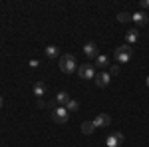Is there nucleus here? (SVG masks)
Returning <instances> with one entry per match:
<instances>
[{"label": "nucleus", "instance_id": "f257e3e1", "mask_svg": "<svg viewBox=\"0 0 149 147\" xmlns=\"http://www.w3.org/2000/svg\"><path fill=\"white\" fill-rule=\"evenodd\" d=\"M115 60H117V64H127L131 58H133V48L129 44H123V46H117L113 52Z\"/></svg>", "mask_w": 149, "mask_h": 147}, {"label": "nucleus", "instance_id": "f03ea898", "mask_svg": "<svg viewBox=\"0 0 149 147\" xmlns=\"http://www.w3.org/2000/svg\"><path fill=\"white\" fill-rule=\"evenodd\" d=\"M60 70H62L64 74H74V72L78 70L76 58L72 56V54H64V56H60Z\"/></svg>", "mask_w": 149, "mask_h": 147}, {"label": "nucleus", "instance_id": "7ed1b4c3", "mask_svg": "<svg viewBox=\"0 0 149 147\" xmlns=\"http://www.w3.org/2000/svg\"><path fill=\"white\" fill-rule=\"evenodd\" d=\"M70 117V111L64 107V105H60V107H54V111H52V119L56 121V123H66Z\"/></svg>", "mask_w": 149, "mask_h": 147}, {"label": "nucleus", "instance_id": "20e7f679", "mask_svg": "<svg viewBox=\"0 0 149 147\" xmlns=\"http://www.w3.org/2000/svg\"><path fill=\"white\" fill-rule=\"evenodd\" d=\"M78 74H80L81 79H92V78H95V72H93V66H92V64H81V66H78Z\"/></svg>", "mask_w": 149, "mask_h": 147}, {"label": "nucleus", "instance_id": "39448f33", "mask_svg": "<svg viewBox=\"0 0 149 147\" xmlns=\"http://www.w3.org/2000/svg\"><path fill=\"white\" fill-rule=\"evenodd\" d=\"M105 143H107V147H119L121 143H123V133H111V135L105 139Z\"/></svg>", "mask_w": 149, "mask_h": 147}, {"label": "nucleus", "instance_id": "423d86ee", "mask_svg": "<svg viewBox=\"0 0 149 147\" xmlns=\"http://www.w3.org/2000/svg\"><path fill=\"white\" fill-rule=\"evenodd\" d=\"M95 86H100V88H105V86H109V79L111 76L107 74V72H100V74H95Z\"/></svg>", "mask_w": 149, "mask_h": 147}, {"label": "nucleus", "instance_id": "0eeeda50", "mask_svg": "<svg viewBox=\"0 0 149 147\" xmlns=\"http://www.w3.org/2000/svg\"><path fill=\"white\" fill-rule=\"evenodd\" d=\"M109 123H111V117H109L107 113H100V115H95V119H93V125H95V127H107Z\"/></svg>", "mask_w": 149, "mask_h": 147}, {"label": "nucleus", "instance_id": "6e6552de", "mask_svg": "<svg viewBox=\"0 0 149 147\" xmlns=\"http://www.w3.org/2000/svg\"><path fill=\"white\" fill-rule=\"evenodd\" d=\"M147 20H149V18H147L145 12H135V14H131V22L137 24V26H145Z\"/></svg>", "mask_w": 149, "mask_h": 147}, {"label": "nucleus", "instance_id": "1a4fd4ad", "mask_svg": "<svg viewBox=\"0 0 149 147\" xmlns=\"http://www.w3.org/2000/svg\"><path fill=\"white\" fill-rule=\"evenodd\" d=\"M84 54L88 58H95L97 56V46H95V42H88V44L84 46Z\"/></svg>", "mask_w": 149, "mask_h": 147}, {"label": "nucleus", "instance_id": "9d476101", "mask_svg": "<svg viewBox=\"0 0 149 147\" xmlns=\"http://www.w3.org/2000/svg\"><path fill=\"white\" fill-rule=\"evenodd\" d=\"M32 90H34V95H38V100H40L42 95H46L48 88H46V84H44V82H36V84H34V88H32Z\"/></svg>", "mask_w": 149, "mask_h": 147}, {"label": "nucleus", "instance_id": "9b49d317", "mask_svg": "<svg viewBox=\"0 0 149 147\" xmlns=\"http://www.w3.org/2000/svg\"><path fill=\"white\" fill-rule=\"evenodd\" d=\"M125 40H127V44H129V46L135 44V42L139 40V32H137V30H129V32L125 34Z\"/></svg>", "mask_w": 149, "mask_h": 147}, {"label": "nucleus", "instance_id": "f8f14e48", "mask_svg": "<svg viewBox=\"0 0 149 147\" xmlns=\"http://www.w3.org/2000/svg\"><path fill=\"white\" fill-rule=\"evenodd\" d=\"M70 100H72V98L68 95V91H60V93L56 95V102L60 103V105H64V107H66V103H68Z\"/></svg>", "mask_w": 149, "mask_h": 147}, {"label": "nucleus", "instance_id": "ddd939ff", "mask_svg": "<svg viewBox=\"0 0 149 147\" xmlns=\"http://www.w3.org/2000/svg\"><path fill=\"white\" fill-rule=\"evenodd\" d=\"M93 129H95L93 121H84V123H81V133H84V135H90V133H93Z\"/></svg>", "mask_w": 149, "mask_h": 147}, {"label": "nucleus", "instance_id": "4468645a", "mask_svg": "<svg viewBox=\"0 0 149 147\" xmlns=\"http://www.w3.org/2000/svg\"><path fill=\"white\" fill-rule=\"evenodd\" d=\"M95 64L100 66V68H107V64H109V60H107V56H103V54H97L95 56Z\"/></svg>", "mask_w": 149, "mask_h": 147}, {"label": "nucleus", "instance_id": "2eb2a0df", "mask_svg": "<svg viewBox=\"0 0 149 147\" xmlns=\"http://www.w3.org/2000/svg\"><path fill=\"white\" fill-rule=\"evenodd\" d=\"M46 56L50 58V60H52V58H58L60 56V50H58L56 46H48L46 48Z\"/></svg>", "mask_w": 149, "mask_h": 147}, {"label": "nucleus", "instance_id": "dca6fc26", "mask_svg": "<svg viewBox=\"0 0 149 147\" xmlns=\"http://www.w3.org/2000/svg\"><path fill=\"white\" fill-rule=\"evenodd\" d=\"M66 109H68L70 113H74V111H78L80 109V103L76 102V100H70L68 103H66Z\"/></svg>", "mask_w": 149, "mask_h": 147}, {"label": "nucleus", "instance_id": "f3484780", "mask_svg": "<svg viewBox=\"0 0 149 147\" xmlns=\"http://www.w3.org/2000/svg\"><path fill=\"white\" fill-rule=\"evenodd\" d=\"M117 20H119V22H129V20H131V14L121 12V14H117Z\"/></svg>", "mask_w": 149, "mask_h": 147}, {"label": "nucleus", "instance_id": "a211bd4d", "mask_svg": "<svg viewBox=\"0 0 149 147\" xmlns=\"http://www.w3.org/2000/svg\"><path fill=\"white\" fill-rule=\"evenodd\" d=\"M119 74V66L115 64V66H111V70H109V76H117Z\"/></svg>", "mask_w": 149, "mask_h": 147}, {"label": "nucleus", "instance_id": "6ab92c4d", "mask_svg": "<svg viewBox=\"0 0 149 147\" xmlns=\"http://www.w3.org/2000/svg\"><path fill=\"white\" fill-rule=\"evenodd\" d=\"M38 66H40L38 60H30V68H38Z\"/></svg>", "mask_w": 149, "mask_h": 147}, {"label": "nucleus", "instance_id": "aec40b11", "mask_svg": "<svg viewBox=\"0 0 149 147\" xmlns=\"http://www.w3.org/2000/svg\"><path fill=\"white\" fill-rule=\"evenodd\" d=\"M141 8H149V0H143L141 2Z\"/></svg>", "mask_w": 149, "mask_h": 147}, {"label": "nucleus", "instance_id": "412c9836", "mask_svg": "<svg viewBox=\"0 0 149 147\" xmlns=\"http://www.w3.org/2000/svg\"><path fill=\"white\" fill-rule=\"evenodd\" d=\"M2 105H4V100H2V95H0V109H2Z\"/></svg>", "mask_w": 149, "mask_h": 147}, {"label": "nucleus", "instance_id": "4be33fe9", "mask_svg": "<svg viewBox=\"0 0 149 147\" xmlns=\"http://www.w3.org/2000/svg\"><path fill=\"white\" fill-rule=\"evenodd\" d=\"M145 84H147V88H149V76H147V79H145Z\"/></svg>", "mask_w": 149, "mask_h": 147}]
</instances>
